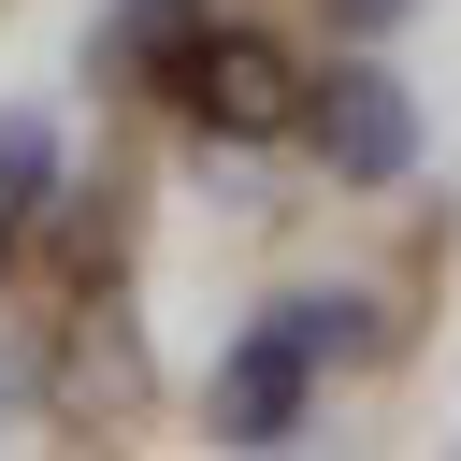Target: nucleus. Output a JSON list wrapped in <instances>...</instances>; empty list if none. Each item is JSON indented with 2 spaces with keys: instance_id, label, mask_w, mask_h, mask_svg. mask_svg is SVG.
I'll use <instances>...</instances> for the list:
<instances>
[{
  "instance_id": "3",
  "label": "nucleus",
  "mask_w": 461,
  "mask_h": 461,
  "mask_svg": "<svg viewBox=\"0 0 461 461\" xmlns=\"http://www.w3.org/2000/svg\"><path fill=\"white\" fill-rule=\"evenodd\" d=\"M303 130L331 144V173H346V187H389V173L418 158V101H403V86L375 72V58H346V72H331V86L303 101Z\"/></svg>"
},
{
  "instance_id": "4",
  "label": "nucleus",
  "mask_w": 461,
  "mask_h": 461,
  "mask_svg": "<svg viewBox=\"0 0 461 461\" xmlns=\"http://www.w3.org/2000/svg\"><path fill=\"white\" fill-rule=\"evenodd\" d=\"M187 29H202V0H115L86 58H101V72H173V43H187Z\"/></svg>"
},
{
  "instance_id": "6",
  "label": "nucleus",
  "mask_w": 461,
  "mask_h": 461,
  "mask_svg": "<svg viewBox=\"0 0 461 461\" xmlns=\"http://www.w3.org/2000/svg\"><path fill=\"white\" fill-rule=\"evenodd\" d=\"M331 29H346V43H375V29H403V0H331Z\"/></svg>"
},
{
  "instance_id": "2",
  "label": "nucleus",
  "mask_w": 461,
  "mask_h": 461,
  "mask_svg": "<svg viewBox=\"0 0 461 461\" xmlns=\"http://www.w3.org/2000/svg\"><path fill=\"white\" fill-rule=\"evenodd\" d=\"M331 360H317V331H303V303H274L230 360H216V432L230 447H288L303 432V389H317Z\"/></svg>"
},
{
  "instance_id": "5",
  "label": "nucleus",
  "mask_w": 461,
  "mask_h": 461,
  "mask_svg": "<svg viewBox=\"0 0 461 461\" xmlns=\"http://www.w3.org/2000/svg\"><path fill=\"white\" fill-rule=\"evenodd\" d=\"M43 173H58V130L43 115H0V202H43Z\"/></svg>"
},
{
  "instance_id": "1",
  "label": "nucleus",
  "mask_w": 461,
  "mask_h": 461,
  "mask_svg": "<svg viewBox=\"0 0 461 461\" xmlns=\"http://www.w3.org/2000/svg\"><path fill=\"white\" fill-rule=\"evenodd\" d=\"M158 86H173V115H202V130H230V144H259V130H288V115H303L288 58H274L259 29H216V14L173 43V72H158Z\"/></svg>"
}]
</instances>
